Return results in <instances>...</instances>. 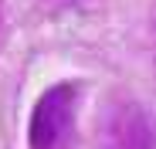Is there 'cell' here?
<instances>
[{
  "label": "cell",
  "instance_id": "6da1fadb",
  "mask_svg": "<svg viewBox=\"0 0 156 149\" xmlns=\"http://www.w3.org/2000/svg\"><path fill=\"white\" fill-rule=\"evenodd\" d=\"M75 98L78 88L61 81L51 85L31 112L27 146L31 149H71L75 142Z\"/></svg>",
  "mask_w": 156,
  "mask_h": 149
},
{
  "label": "cell",
  "instance_id": "7a4b0ae2",
  "mask_svg": "<svg viewBox=\"0 0 156 149\" xmlns=\"http://www.w3.org/2000/svg\"><path fill=\"white\" fill-rule=\"evenodd\" d=\"M122 122L109 129V149H153V136H149V126L136 115H119Z\"/></svg>",
  "mask_w": 156,
  "mask_h": 149
}]
</instances>
